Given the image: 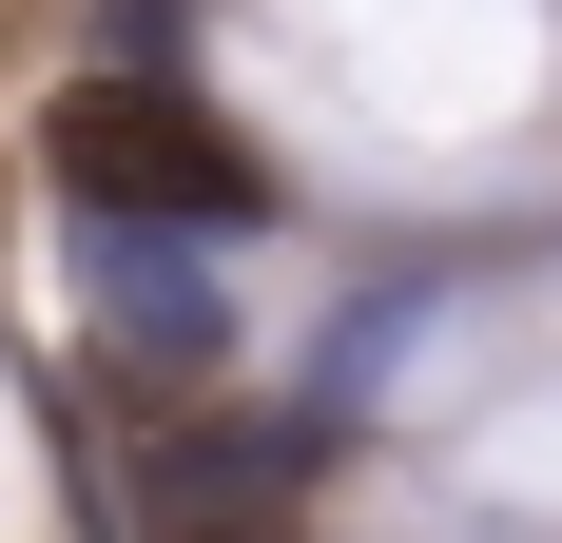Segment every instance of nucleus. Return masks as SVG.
Returning a JSON list of instances; mask_svg holds the SVG:
<instances>
[{"label": "nucleus", "mask_w": 562, "mask_h": 543, "mask_svg": "<svg viewBox=\"0 0 562 543\" xmlns=\"http://www.w3.org/2000/svg\"><path fill=\"white\" fill-rule=\"evenodd\" d=\"M58 195H78V233L98 214H175V233H233L272 214V175H252V136H214L194 98H58Z\"/></svg>", "instance_id": "nucleus-1"}, {"label": "nucleus", "mask_w": 562, "mask_h": 543, "mask_svg": "<svg viewBox=\"0 0 562 543\" xmlns=\"http://www.w3.org/2000/svg\"><path fill=\"white\" fill-rule=\"evenodd\" d=\"M78 291H98V330L136 350V369H214V350H233V272L194 253L175 214H98V253H78Z\"/></svg>", "instance_id": "nucleus-2"}, {"label": "nucleus", "mask_w": 562, "mask_h": 543, "mask_svg": "<svg viewBox=\"0 0 562 543\" xmlns=\"http://www.w3.org/2000/svg\"><path fill=\"white\" fill-rule=\"evenodd\" d=\"M116 543H291V505H116Z\"/></svg>", "instance_id": "nucleus-3"}]
</instances>
